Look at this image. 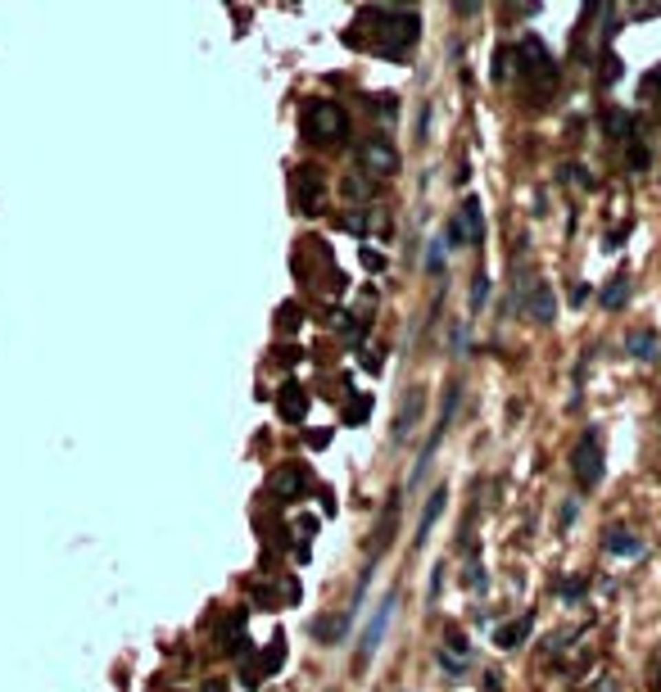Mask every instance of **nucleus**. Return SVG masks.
<instances>
[{"mask_svg":"<svg viewBox=\"0 0 661 692\" xmlns=\"http://www.w3.org/2000/svg\"><path fill=\"white\" fill-rule=\"evenodd\" d=\"M371 109H376L380 118H399V96H390V91H380V96H371Z\"/></svg>","mask_w":661,"mask_h":692,"instance_id":"nucleus-20","label":"nucleus"},{"mask_svg":"<svg viewBox=\"0 0 661 692\" xmlns=\"http://www.w3.org/2000/svg\"><path fill=\"white\" fill-rule=\"evenodd\" d=\"M362 263H367V267H371V271H380V267H385V258H380V254H376V249H362Z\"/></svg>","mask_w":661,"mask_h":692,"instance_id":"nucleus-33","label":"nucleus"},{"mask_svg":"<svg viewBox=\"0 0 661 692\" xmlns=\"http://www.w3.org/2000/svg\"><path fill=\"white\" fill-rule=\"evenodd\" d=\"M598 299H603V308H625V303H629V276H625V271H616V276L603 285Z\"/></svg>","mask_w":661,"mask_h":692,"instance_id":"nucleus-18","label":"nucleus"},{"mask_svg":"<svg viewBox=\"0 0 661 692\" xmlns=\"http://www.w3.org/2000/svg\"><path fill=\"white\" fill-rule=\"evenodd\" d=\"M268 489H272V498L277 502H294V498H304V489H308V476H304V466H281L277 476L268 480Z\"/></svg>","mask_w":661,"mask_h":692,"instance_id":"nucleus-8","label":"nucleus"},{"mask_svg":"<svg viewBox=\"0 0 661 692\" xmlns=\"http://www.w3.org/2000/svg\"><path fill=\"white\" fill-rule=\"evenodd\" d=\"M367 412H371V399H354V403L345 408V421L358 425V421H367Z\"/></svg>","mask_w":661,"mask_h":692,"instance_id":"nucleus-27","label":"nucleus"},{"mask_svg":"<svg viewBox=\"0 0 661 692\" xmlns=\"http://www.w3.org/2000/svg\"><path fill=\"white\" fill-rule=\"evenodd\" d=\"M394 611H399V593H385L380 597V606H376V616L367 620V629H362V638H358V660L367 665L371 656L380 651V638H385V629H390V620H394Z\"/></svg>","mask_w":661,"mask_h":692,"instance_id":"nucleus-5","label":"nucleus"},{"mask_svg":"<svg viewBox=\"0 0 661 692\" xmlns=\"http://www.w3.org/2000/svg\"><path fill=\"white\" fill-rule=\"evenodd\" d=\"M358 163H362V172H371V177H394L399 172V150H394L390 136H367V141L358 145Z\"/></svg>","mask_w":661,"mask_h":692,"instance_id":"nucleus-6","label":"nucleus"},{"mask_svg":"<svg viewBox=\"0 0 661 692\" xmlns=\"http://www.w3.org/2000/svg\"><path fill=\"white\" fill-rule=\"evenodd\" d=\"M603 548L611 557H643V539H634L629 530H607L603 534Z\"/></svg>","mask_w":661,"mask_h":692,"instance_id":"nucleus-14","label":"nucleus"},{"mask_svg":"<svg viewBox=\"0 0 661 692\" xmlns=\"http://www.w3.org/2000/svg\"><path fill=\"white\" fill-rule=\"evenodd\" d=\"M517 290H525V313H530L534 322H553L557 317V299H553V290H548L543 276H525V281H517Z\"/></svg>","mask_w":661,"mask_h":692,"instance_id":"nucleus-7","label":"nucleus"},{"mask_svg":"<svg viewBox=\"0 0 661 692\" xmlns=\"http://www.w3.org/2000/svg\"><path fill=\"white\" fill-rule=\"evenodd\" d=\"M485 299H489V276H485V271H476V281H471V308L480 313Z\"/></svg>","mask_w":661,"mask_h":692,"instance_id":"nucleus-22","label":"nucleus"},{"mask_svg":"<svg viewBox=\"0 0 661 692\" xmlns=\"http://www.w3.org/2000/svg\"><path fill=\"white\" fill-rule=\"evenodd\" d=\"M598 64H603V68H598V87H616V82H620V59L603 50V54H598Z\"/></svg>","mask_w":661,"mask_h":692,"instance_id":"nucleus-19","label":"nucleus"},{"mask_svg":"<svg viewBox=\"0 0 661 692\" xmlns=\"http://www.w3.org/2000/svg\"><path fill=\"white\" fill-rule=\"evenodd\" d=\"M639 100H652V104H661V68H652V73L643 77V87H639Z\"/></svg>","mask_w":661,"mask_h":692,"instance_id":"nucleus-21","label":"nucleus"},{"mask_svg":"<svg viewBox=\"0 0 661 692\" xmlns=\"http://www.w3.org/2000/svg\"><path fill=\"white\" fill-rule=\"evenodd\" d=\"M426 267L440 276L444 271V240H431V249H426Z\"/></svg>","mask_w":661,"mask_h":692,"instance_id":"nucleus-28","label":"nucleus"},{"mask_svg":"<svg viewBox=\"0 0 661 692\" xmlns=\"http://www.w3.org/2000/svg\"><path fill=\"white\" fill-rule=\"evenodd\" d=\"M285 656V638H272V651H263V674H272Z\"/></svg>","mask_w":661,"mask_h":692,"instance_id":"nucleus-24","label":"nucleus"},{"mask_svg":"<svg viewBox=\"0 0 661 692\" xmlns=\"http://www.w3.org/2000/svg\"><path fill=\"white\" fill-rule=\"evenodd\" d=\"M517 77H525V96L530 104H548L562 87V68H557L553 50L539 41V36H521L517 45Z\"/></svg>","mask_w":661,"mask_h":692,"instance_id":"nucleus-1","label":"nucleus"},{"mask_svg":"<svg viewBox=\"0 0 661 692\" xmlns=\"http://www.w3.org/2000/svg\"><path fill=\"white\" fill-rule=\"evenodd\" d=\"M566 299H571V303H585V299H589V285H580V281H575V285H571V294H566Z\"/></svg>","mask_w":661,"mask_h":692,"instance_id":"nucleus-34","label":"nucleus"},{"mask_svg":"<svg viewBox=\"0 0 661 692\" xmlns=\"http://www.w3.org/2000/svg\"><path fill=\"white\" fill-rule=\"evenodd\" d=\"M453 222H457V231H462V240H471V245L485 240V213H480V199H466L462 213H457Z\"/></svg>","mask_w":661,"mask_h":692,"instance_id":"nucleus-11","label":"nucleus"},{"mask_svg":"<svg viewBox=\"0 0 661 692\" xmlns=\"http://www.w3.org/2000/svg\"><path fill=\"white\" fill-rule=\"evenodd\" d=\"M462 579L471 584V593H485V588H489V579H485V566H480V561H471V566H466V574H462Z\"/></svg>","mask_w":661,"mask_h":692,"instance_id":"nucleus-23","label":"nucleus"},{"mask_svg":"<svg viewBox=\"0 0 661 692\" xmlns=\"http://www.w3.org/2000/svg\"><path fill=\"white\" fill-rule=\"evenodd\" d=\"M530 625H534V616H521V620H512V625H499V629H494V647H499V651L521 647V638L530 634Z\"/></svg>","mask_w":661,"mask_h":692,"instance_id":"nucleus-13","label":"nucleus"},{"mask_svg":"<svg viewBox=\"0 0 661 692\" xmlns=\"http://www.w3.org/2000/svg\"><path fill=\"white\" fill-rule=\"evenodd\" d=\"M557 593H562V602H580V597H585V584H580V579H566Z\"/></svg>","mask_w":661,"mask_h":692,"instance_id":"nucleus-30","label":"nucleus"},{"mask_svg":"<svg viewBox=\"0 0 661 692\" xmlns=\"http://www.w3.org/2000/svg\"><path fill=\"white\" fill-rule=\"evenodd\" d=\"M648 692H661V643L652 647V660H648Z\"/></svg>","mask_w":661,"mask_h":692,"instance_id":"nucleus-26","label":"nucleus"},{"mask_svg":"<svg viewBox=\"0 0 661 692\" xmlns=\"http://www.w3.org/2000/svg\"><path fill=\"white\" fill-rule=\"evenodd\" d=\"M489 77H494L499 87H512V82H517V45H499V50H494V73Z\"/></svg>","mask_w":661,"mask_h":692,"instance_id":"nucleus-16","label":"nucleus"},{"mask_svg":"<svg viewBox=\"0 0 661 692\" xmlns=\"http://www.w3.org/2000/svg\"><path fill=\"white\" fill-rule=\"evenodd\" d=\"M562 181H580V186H594V177L580 168V163H562Z\"/></svg>","mask_w":661,"mask_h":692,"instance_id":"nucleus-29","label":"nucleus"},{"mask_svg":"<svg viewBox=\"0 0 661 692\" xmlns=\"http://www.w3.org/2000/svg\"><path fill=\"white\" fill-rule=\"evenodd\" d=\"M281 416H285V421H304V416H308V394H304V385H294V380H290V385L281 390Z\"/></svg>","mask_w":661,"mask_h":692,"instance_id":"nucleus-15","label":"nucleus"},{"mask_svg":"<svg viewBox=\"0 0 661 692\" xmlns=\"http://www.w3.org/2000/svg\"><path fill=\"white\" fill-rule=\"evenodd\" d=\"M385 27H376V41H371V50L380 54V59H408L412 41H417V14L412 10H371Z\"/></svg>","mask_w":661,"mask_h":692,"instance_id":"nucleus-2","label":"nucleus"},{"mask_svg":"<svg viewBox=\"0 0 661 692\" xmlns=\"http://www.w3.org/2000/svg\"><path fill=\"white\" fill-rule=\"evenodd\" d=\"M299 199H304V213H317L322 204V181H317V168H299Z\"/></svg>","mask_w":661,"mask_h":692,"instance_id":"nucleus-17","label":"nucleus"},{"mask_svg":"<svg viewBox=\"0 0 661 692\" xmlns=\"http://www.w3.org/2000/svg\"><path fill=\"white\" fill-rule=\"evenodd\" d=\"M625 353L639 357V362H657L661 357V335L652 331V326H634V331L625 335Z\"/></svg>","mask_w":661,"mask_h":692,"instance_id":"nucleus-9","label":"nucleus"},{"mask_svg":"<svg viewBox=\"0 0 661 692\" xmlns=\"http://www.w3.org/2000/svg\"><path fill=\"white\" fill-rule=\"evenodd\" d=\"M308 444H313V448H326V444H331V430H317V434H308Z\"/></svg>","mask_w":661,"mask_h":692,"instance_id":"nucleus-35","label":"nucleus"},{"mask_svg":"<svg viewBox=\"0 0 661 692\" xmlns=\"http://www.w3.org/2000/svg\"><path fill=\"white\" fill-rule=\"evenodd\" d=\"M575 516H580V502H575V498H566V502H562V511H557V534H566V530H571V520Z\"/></svg>","mask_w":661,"mask_h":692,"instance_id":"nucleus-25","label":"nucleus"},{"mask_svg":"<svg viewBox=\"0 0 661 692\" xmlns=\"http://www.w3.org/2000/svg\"><path fill=\"white\" fill-rule=\"evenodd\" d=\"M571 476L580 489H598L603 476H607V457H603V430L598 425H585V434L575 439L571 448Z\"/></svg>","mask_w":661,"mask_h":692,"instance_id":"nucleus-3","label":"nucleus"},{"mask_svg":"<svg viewBox=\"0 0 661 692\" xmlns=\"http://www.w3.org/2000/svg\"><path fill=\"white\" fill-rule=\"evenodd\" d=\"M629 231H634V227H629V222H625V227H620V231H616V236H607V245H603V249H607V254H611V249H620V240H625V236H629Z\"/></svg>","mask_w":661,"mask_h":692,"instance_id":"nucleus-32","label":"nucleus"},{"mask_svg":"<svg viewBox=\"0 0 661 692\" xmlns=\"http://www.w3.org/2000/svg\"><path fill=\"white\" fill-rule=\"evenodd\" d=\"M304 131H308V141H340L349 131V118H345V109L336 104V100H308L304 104Z\"/></svg>","mask_w":661,"mask_h":692,"instance_id":"nucleus-4","label":"nucleus"},{"mask_svg":"<svg viewBox=\"0 0 661 692\" xmlns=\"http://www.w3.org/2000/svg\"><path fill=\"white\" fill-rule=\"evenodd\" d=\"M444 507H448V489H435L431 502H426V511H422V525H417V534H412V548H426V539H431L435 520L444 516Z\"/></svg>","mask_w":661,"mask_h":692,"instance_id":"nucleus-10","label":"nucleus"},{"mask_svg":"<svg viewBox=\"0 0 661 692\" xmlns=\"http://www.w3.org/2000/svg\"><path fill=\"white\" fill-rule=\"evenodd\" d=\"M422 408H426V394L408 390V399H403V408H399V421H394V439H408L412 425H417V416H422Z\"/></svg>","mask_w":661,"mask_h":692,"instance_id":"nucleus-12","label":"nucleus"},{"mask_svg":"<svg viewBox=\"0 0 661 692\" xmlns=\"http://www.w3.org/2000/svg\"><path fill=\"white\" fill-rule=\"evenodd\" d=\"M294 326H299V308L285 303V308H281V331H294Z\"/></svg>","mask_w":661,"mask_h":692,"instance_id":"nucleus-31","label":"nucleus"}]
</instances>
